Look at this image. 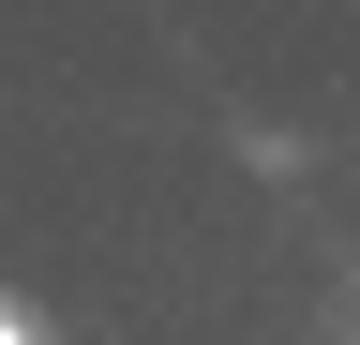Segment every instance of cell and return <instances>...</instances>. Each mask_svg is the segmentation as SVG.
<instances>
[{"label":"cell","mask_w":360,"mask_h":345,"mask_svg":"<svg viewBox=\"0 0 360 345\" xmlns=\"http://www.w3.org/2000/svg\"><path fill=\"white\" fill-rule=\"evenodd\" d=\"M0 345H45V315H30V300H0Z\"/></svg>","instance_id":"6da1fadb"}]
</instances>
